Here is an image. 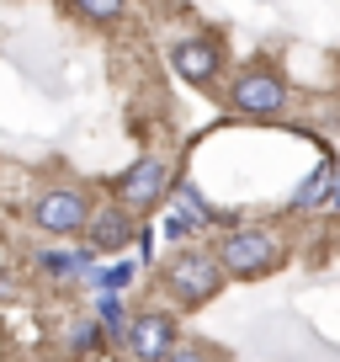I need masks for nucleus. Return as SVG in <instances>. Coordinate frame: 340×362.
Instances as JSON below:
<instances>
[{"mask_svg": "<svg viewBox=\"0 0 340 362\" xmlns=\"http://www.w3.org/2000/svg\"><path fill=\"white\" fill-rule=\"evenodd\" d=\"M224 261H213L207 250H186V256H170L165 261V283H170V293L181 298L186 309H197V304H207V298L224 288Z\"/></svg>", "mask_w": 340, "mask_h": 362, "instance_id": "1", "label": "nucleus"}, {"mask_svg": "<svg viewBox=\"0 0 340 362\" xmlns=\"http://www.w3.org/2000/svg\"><path fill=\"white\" fill-rule=\"evenodd\" d=\"M218 261H224L229 272H239V277H255V272H272L277 261H282V245H277V235H266V229H239V235H229L224 245H218Z\"/></svg>", "mask_w": 340, "mask_h": 362, "instance_id": "2", "label": "nucleus"}, {"mask_svg": "<svg viewBox=\"0 0 340 362\" xmlns=\"http://www.w3.org/2000/svg\"><path fill=\"white\" fill-rule=\"evenodd\" d=\"M282 102H287V86L272 75V69H250V75L234 80V107H239V112H250V117L282 112Z\"/></svg>", "mask_w": 340, "mask_h": 362, "instance_id": "3", "label": "nucleus"}, {"mask_svg": "<svg viewBox=\"0 0 340 362\" xmlns=\"http://www.w3.org/2000/svg\"><path fill=\"white\" fill-rule=\"evenodd\" d=\"M32 218H37L43 229H54V235H69V229H85L91 203H85L80 192H64V187H59V192H43V197L32 203Z\"/></svg>", "mask_w": 340, "mask_h": 362, "instance_id": "4", "label": "nucleus"}, {"mask_svg": "<svg viewBox=\"0 0 340 362\" xmlns=\"http://www.w3.org/2000/svg\"><path fill=\"white\" fill-rule=\"evenodd\" d=\"M128 336H133V357L138 362H165L170 351H176V320L154 309V315H138Z\"/></svg>", "mask_w": 340, "mask_h": 362, "instance_id": "5", "label": "nucleus"}, {"mask_svg": "<svg viewBox=\"0 0 340 362\" xmlns=\"http://www.w3.org/2000/svg\"><path fill=\"white\" fill-rule=\"evenodd\" d=\"M117 197H123V208H133V214L154 208L159 197H165V165H159V160H138V165L123 176Z\"/></svg>", "mask_w": 340, "mask_h": 362, "instance_id": "6", "label": "nucleus"}, {"mask_svg": "<svg viewBox=\"0 0 340 362\" xmlns=\"http://www.w3.org/2000/svg\"><path fill=\"white\" fill-rule=\"evenodd\" d=\"M170 64L181 69L186 80H207V75H218V48L213 43H181L170 54Z\"/></svg>", "mask_w": 340, "mask_h": 362, "instance_id": "7", "label": "nucleus"}, {"mask_svg": "<svg viewBox=\"0 0 340 362\" xmlns=\"http://www.w3.org/2000/svg\"><path fill=\"white\" fill-rule=\"evenodd\" d=\"M91 235H96V250H123L128 240H133V229H128V218H123V214H102Z\"/></svg>", "mask_w": 340, "mask_h": 362, "instance_id": "8", "label": "nucleus"}, {"mask_svg": "<svg viewBox=\"0 0 340 362\" xmlns=\"http://www.w3.org/2000/svg\"><path fill=\"white\" fill-rule=\"evenodd\" d=\"M329 181H335V165H324V170H314V176H308V181H303V192H298V197H293V208H314V203H319V192H324Z\"/></svg>", "mask_w": 340, "mask_h": 362, "instance_id": "9", "label": "nucleus"}, {"mask_svg": "<svg viewBox=\"0 0 340 362\" xmlns=\"http://www.w3.org/2000/svg\"><path fill=\"white\" fill-rule=\"evenodd\" d=\"M133 283V261H123V267H107V272H96V288L102 293H117V288H128Z\"/></svg>", "mask_w": 340, "mask_h": 362, "instance_id": "10", "label": "nucleus"}, {"mask_svg": "<svg viewBox=\"0 0 340 362\" xmlns=\"http://www.w3.org/2000/svg\"><path fill=\"white\" fill-rule=\"evenodd\" d=\"M96 341H102V325H96V320H80V325L69 330V351H91Z\"/></svg>", "mask_w": 340, "mask_h": 362, "instance_id": "11", "label": "nucleus"}, {"mask_svg": "<svg viewBox=\"0 0 340 362\" xmlns=\"http://www.w3.org/2000/svg\"><path fill=\"white\" fill-rule=\"evenodd\" d=\"M85 16H96V22H112V16H123V0H75Z\"/></svg>", "mask_w": 340, "mask_h": 362, "instance_id": "12", "label": "nucleus"}, {"mask_svg": "<svg viewBox=\"0 0 340 362\" xmlns=\"http://www.w3.org/2000/svg\"><path fill=\"white\" fill-rule=\"evenodd\" d=\"M181 208H186V218H192V224H207V218H213V214L202 208V197L192 192V187H181Z\"/></svg>", "mask_w": 340, "mask_h": 362, "instance_id": "13", "label": "nucleus"}, {"mask_svg": "<svg viewBox=\"0 0 340 362\" xmlns=\"http://www.w3.org/2000/svg\"><path fill=\"white\" fill-rule=\"evenodd\" d=\"M165 362H207V351H197V346H176Z\"/></svg>", "mask_w": 340, "mask_h": 362, "instance_id": "14", "label": "nucleus"}, {"mask_svg": "<svg viewBox=\"0 0 340 362\" xmlns=\"http://www.w3.org/2000/svg\"><path fill=\"white\" fill-rule=\"evenodd\" d=\"M329 192H335V197H329V203L340 208V170H335V181H329Z\"/></svg>", "mask_w": 340, "mask_h": 362, "instance_id": "15", "label": "nucleus"}]
</instances>
